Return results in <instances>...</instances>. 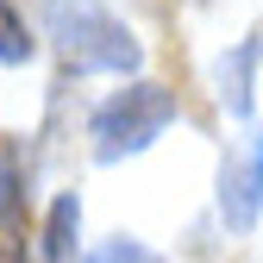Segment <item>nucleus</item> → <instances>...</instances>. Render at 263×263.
Instances as JSON below:
<instances>
[{
  "mask_svg": "<svg viewBox=\"0 0 263 263\" xmlns=\"http://www.w3.org/2000/svg\"><path fill=\"white\" fill-rule=\"evenodd\" d=\"M0 263H31V207L13 151H0Z\"/></svg>",
  "mask_w": 263,
  "mask_h": 263,
  "instance_id": "obj_4",
  "label": "nucleus"
},
{
  "mask_svg": "<svg viewBox=\"0 0 263 263\" xmlns=\"http://www.w3.org/2000/svg\"><path fill=\"white\" fill-rule=\"evenodd\" d=\"M257 63H263V31H245L213 69L219 76V107L232 119H251V107H257Z\"/></svg>",
  "mask_w": 263,
  "mask_h": 263,
  "instance_id": "obj_5",
  "label": "nucleus"
},
{
  "mask_svg": "<svg viewBox=\"0 0 263 263\" xmlns=\"http://www.w3.org/2000/svg\"><path fill=\"white\" fill-rule=\"evenodd\" d=\"M82 251V194H57L44 219V263H76Z\"/></svg>",
  "mask_w": 263,
  "mask_h": 263,
  "instance_id": "obj_6",
  "label": "nucleus"
},
{
  "mask_svg": "<svg viewBox=\"0 0 263 263\" xmlns=\"http://www.w3.org/2000/svg\"><path fill=\"white\" fill-rule=\"evenodd\" d=\"M88 263H163V257L151 245H138V238H107V245L88 251Z\"/></svg>",
  "mask_w": 263,
  "mask_h": 263,
  "instance_id": "obj_8",
  "label": "nucleus"
},
{
  "mask_svg": "<svg viewBox=\"0 0 263 263\" xmlns=\"http://www.w3.org/2000/svg\"><path fill=\"white\" fill-rule=\"evenodd\" d=\"M44 31L69 76H138L144 44L107 0H44Z\"/></svg>",
  "mask_w": 263,
  "mask_h": 263,
  "instance_id": "obj_1",
  "label": "nucleus"
},
{
  "mask_svg": "<svg viewBox=\"0 0 263 263\" xmlns=\"http://www.w3.org/2000/svg\"><path fill=\"white\" fill-rule=\"evenodd\" d=\"M219 219L226 232H251L263 219V125H251L245 138L219 157Z\"/></svg>",
  "mask_w": 263,
  "mask_h": 263,
  "instance_id": "obj_3",
  "label": "nucleus"
},
{
  "mask_svg": "<svg viewBox=\"0 0 263 263\" xmlns=\"http://www.w3.org/2000/svg\"><path fill=\"white\" fill-rule=\"evenodd\" d=\"M31 57H38V38H31L25 19L0 0V63H13V69H19V63H31Z\"/></svg>",
  "mask_w": 263,
  "mask_h": 263,
  "instance_id": "obj_7",
  "label": "nucleus"
},
{
  "mask_svg": "<svg viewBox=\"0 0 263 263\" xmlns=\"http://www.w3.org/2000/svg\"><path fill=\"white\" fill-rule=\"evenodd\" d=\"M170 125H176V94L163 82H132V88L113 94V101L94 107L88 138H94V157H101V163H119V157L151 151Z\"/></svg>",
  "mask_w": 263,
  "mask_h": 263,
  "instance_id": "obj_2",
  "label": "nucleus"
}]
</instances>
